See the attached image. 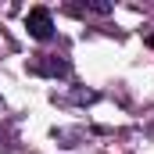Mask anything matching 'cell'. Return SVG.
Wrapping results in <instances>:
<instances>
[{
    "mask_svg": "<svg viewBox=\"0 0 154 154\" xmlns=\"http://www.w3.org/2000/svg\"><path fill=\"white\" fill-rule=\"evenodd\" d=\"M29 72H36V75H68V61L65 57H57V54H36V61L29 65Z\"/></svg>",
    "mask_w": 154,
    "mask_h": 154,
    "instance_id": "2",
    "label": "cell"
},
{
    "mask_svg": "<svg viewBox=\"0 0 154 154\" xmlns=\"http://www.w3.org/2000/svg\"><path fill=\"white\" fill-rule=\"evenodd\" d=\"M25 29H29L32 39H50L54 36V18H50V11H47V7H32V11L25 14Z\"/></svg>",
    "mask_w": 154,
    "mask_h": 154,
    "instance_id": "1",
    "label": "cell"
},
{
    "mask_svg": "<svg viewBox=\"0 0 154 154\" xmlns=\"http://www.w3.org/2000/svg\"><path fill=\"white\" fill-rule=\"evenodd\" d=\"M0 140H4V136H0Z\"/></svg>",
    "mask_w": 154,
    "mask_h": 154,
    "instance_id": "3",
    "label": "cell"
}]
</instances>
